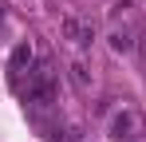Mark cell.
I'll list each match as a JSON object with an SVG mask.
<instances>
[{
	"instance_id": "cell-1",
	"label": "cell",
	"mask_w": 146,
	"mask_h": 142,
	"mask_svg": "<svg viewBox=\"0 0 146 142\" xmlns=\"http://www.w3.org/2000/svg\"><path fill=\"white\" fill-rule=\"evenodd\" d=\"M24 99L32 107H51V103H55V71H51L48 63H36V67L28 71Z\"/></svg>"
},
{
	"instance_id": "cell-2",
	"label": "cell",
	"mask_w": 146,
	"mask_h": 142,
	"mask_svg": "<svg viewBox=\"0 0 146 142\" xmlns=\"http://www.w3.org/2000/svg\"><path fill=\"white\" fill-rule=\"evenodd\" d=\"M63 36H67L75 47H87L91 40H95V28L83 24V20H75V16H67V20H63Z\"/></svg>"
},
{
	"instance_id": "cell-3",
	"label": "cell",
	"mask_w": 146,
	"mask_h": 142,
	"mask_svg": "<svg viewBox=\"0 0 146 142\" xmlns=\"http://www.w3.org/2000/svg\"><path fill=\"white\" fill-rule=\"evenodd\" d=\"M130 130H134V115H119L111 122V138L115 142H130Z\"/></svg>"
},
{
	"instance_id": "cell-4",
	"label": "cell",
	"mask_w": 146,
	"mask_h": 142,
	"mask_svg": "<svg viewBox=\"0 0 146 142\" xmlns=\"http://www.w3.org/2000/svg\"><path fill=\"white\" fill-rule=\"evenodd\" d=\"M24 63H32V47L20 44L16 51H12V63H8V67H12V75H20V67H24Z\"/></svg>"
},
{
	"instance_id": "cell-5",
	"label": "cell",
	"mask_w": 146,
	"mask_h": 142,
	"mask_svg": "<svg viewBox=\"0 0 146 142\" xmlns=\"http://www.w3.org/2000/svg\"><path fill=\"white\" fill-rule=\"evenodd\" d=\"M130 44H134V40H130V32H126V28H119V32L111 36V47H115V51H130Z\"/></svg>"
},
{
	"instance_id": "cell-6",
	"label": "cell",
	"mask_w": 146,
	"mask_h": 142,
	"mask_svg": "<svg viewBox=\"0 0 146 142\" xmlns=\"http://www.w3.org/2000/svg\"><path fill=\"white\" fill-rule=\"evenodd\" d=\"M71 75H75V83H79V87H87V83H91V75H87V63H79V59L71 63Z\"/></svg>"
}]
</instances>
